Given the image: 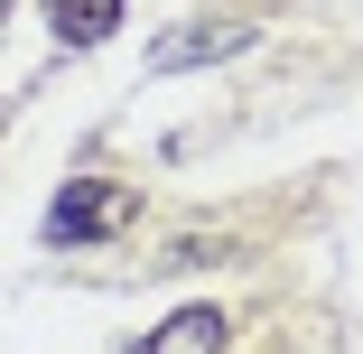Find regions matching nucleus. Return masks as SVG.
Returning <instances> with one entry per match:
<instances>
[{"label": "nucleus", "instance_id": "nucleus-1", "mask_svg": "<svg viewBox=\"0 0 363 354\" xmlns=\"http://www.w3.org/2000/svg\"><path fill=\"white\" fill-rule=\"evenodd\" d=\"M130 215H140V196H130L121 177H75V187L47 205V243H56V252H84V243L121 233Z\"/></svg>", "mask_w": 363, "mask_h": 354}, {"label": "nucleus", "instance_id": "nucleus-2", "mask_svg": "<svg viewBox=\"0 0 363 354\" xmlns=\"http://www.w3.org/2000/svg\"><path fill=\"white\" fill-rule=\"evenodd\" d=\"M252 28H233V19H196V28H177V38H159L150 47V75H177V65H205V56H233Z\"/></svg>", "mask_w": 363, "mask_h": 354}, {"label": "nucleus", "instance_id": "nucleus-3", "mask_svg": "<svg viewBox=\"0 0 363 354\" xmlns=\"http://www.w3.org/2000/svg\"><path fill=\"white\" fill-rule=\"evenodd\" d=\"M130 354H224V308H177L168 326H150Z\"/></svg>", "mask_w": 363, "mask_h": 354}, {"label": "nucleus", "instance_id": "nucleus-4", "mask_svg": "<svg viewBox=\"0 0 363 354\" xmlns=\"http://www.w3.org/2000/svg\"><path fill=\"white\" fill-rule=\"evenodd\" d=\"M38 10L56 28V47H103L121 28V0H38Z\"/></svg>", "mask_w": 363, "mask_h": 354}, {"label": "nucleus", "instance_id": "nucleus-5", "mask_svg": "<svg viewBox=\"0 0 363 354\" xmlns=\"http://www.w3.org/2000/svg\"><path fill=\"white\" fill-rule=\"evenodd\" d=\"M0 10H10V0H0Z\"/></svg>", "mask_w": 363, "mask_h": 354}]
</instances>
